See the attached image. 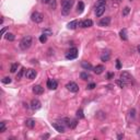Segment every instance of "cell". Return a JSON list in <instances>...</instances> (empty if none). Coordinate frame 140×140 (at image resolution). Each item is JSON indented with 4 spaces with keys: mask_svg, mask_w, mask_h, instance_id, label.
I'll return each instance as SVG.
<instances>
[{
    "mask_svg": "<svg viewBox=\"0 0 140 140\" xmlns=\"http://www.w3.org/2000/svg\"><path fill=\"white\" fill-rule=\"evenodd\" d=\"M73 5V0H61V13L64 16L69 14Z\"/></svg>",
    "mask_w": 140,
    "mask_h": 140,
    "instance_id": "1",
    "label": "cell"
},
{
    "mask_svg": "<svg viewBox=\"0 0 140 140\" xmlns=\"http://www.w3.org/2000/svg\"><path fill=\"white\" fill-rule=\"evenodd\" d=\"M32 41H33V39H32V36H30V35L24 36L20 42V48L22 50L29 49L30 47H31V45H32Z\"/></svg>",
    "mask_w": 140,
    "mask_h": 140,
    "instance_id": "2",
    "label": "cell"
},
{
    "mask_svg": "<svg viewBox=\"0 0 140 140\" xmlns=\"http://www.w3.org/2000/svg\"><path fill=\"white\" fill-rule=\"evenodd\" d=\"M120 79H122L127 86L134 84V78H132V75H130L129 72H127V71H123V72L120 73Z\"/></svg>",
    "mask_w": 140,
    "mask_h": 140,
    "instance_id": "3",
    "label": "cell"
},
{
    "mask_svg": "<svg viewBox=\"0 0 140 140\" xmlns=\"http://www.w3.org/2000/svg\"><path fill=\"white\" fill-rule=\"evenodd\" d=\"M78 57V49L75 48V47H73V48H71V49L69 50V52L66 54V58L67 59H75V58Z\"/></svg>",
    "mask_w": 140,
    "mask_h": 140,
    "instance_id": "4",
    "label": "cell"
},
{
    "mask_svg": "<svg viewBox=\"0 0 140 140\" xmlns=\"http://www.w3.org/2000/svg\"><path fill=\"white\" fill-rule=\"evenodd\" d=\"M31 19L33 22H35V23H41V22H43V20H44V16H43V14L39 12H34L31 16Z\"/></svg>",
    "mask_w": 140,
    "mask_h": 140,
    "instance_id": "5",
    "label": "cell"
},
{
    "mask_svg": "<svg viewBox=\"0 0 140 140\" xmlns=\"http://www.w3.org/2000/svg\"><path fill=\"white\" fill-rule=\"evenodd\" d=\"M52 125H53V127L57 130L58 132H60V134H64V132H65V125L62 124V123L55 122V123H53Z\"/></svg>",
    "mask_w": 140,
    "mask_h": 140,
    "instance_id": "6",
    "label": "cell"
},
{
    "mask_svg": "<svg viewBox=\"0 0 140 140\" xmlns=\"http://www.w3.org/2000/svg\"><path fill=\"white\" fill-rule=\"evenodd\" d=\"M66 88H67L68 90L70 91V92H72V93H75V92H78V91H79V86H78V84H77L75 82H69V83H67Z\"/></svg>",
    "mask_w": 140,
    "mask_h": 140,
    "instance_id": "7",
    "label": "cell"
},
{
    "mask_svg": "<svg viewBox=\"0 0 140 140\" xmlns=\"http://www.w3.org/2000/svg\"><path fill=\"white\" fill-rule=\"evenodd\" d=\"M58 86V82L54 79H48L47 80V88L50 89V90H56Z\"/></svg>",
    "mask_w": 140,
    "mask_h": 140,
    "instance_id": "8",
    "label": "cell"
},
{
    "mask_svg": "<svg viewBox=\"0 0 140 140\" xmlns=\"http://www.w3.org/2000/svg\"><path fill=\"white\" fill-rule=\"evenodd\" d=\"M36 75H37V73H36V71H35L34 69H27L25 71V77L27 79H31V80H32V79H35Z\"/></svg>",
    "mask_w": 140,
    "mask_h": 140,
    "instance_id": "9",
    "label": "cell"
},
{
    "mask_svg": "<svg viewBox=\"0 0 140 140\" xmlns=\"http://www.w3.org/2000/svg\"><path fill=\"white\" fill-rule=\"evenodd\" d=\"M78 25H80L81 27H91V26L93 25V21L88 19V20H84V21H81L79 22Z\"/></svg>",
    "mask_w": 140,
    "mask_h": 140,
    "instance_id": "10",
    "label": "cell"
},
{
    "mask_svg": "<svg viewBox=\"0 0 140 140\" xmlns=\"http://www.w3.org/2000/svg\"><path fill=\"white\" fill-rule=\"evenodd\" d=\"M31 107L36 111V109H39L42 107V104H41V102H39L38 100L34 99V100H32V102H31Z\"/></svg>",
    "mask_w": 140,
    "mask_h": 140,
    "instance_id": "11",
    "label": "cell"
},
{
    "mask_svg": "<svg viewBox=\"0 0 140 140\" xmlns=\"http://www.w3.org/2000/svg\"><path fill=\"white\" fill-rule=\"evenodd\" d=\"M105 5H100V7H96L95 8V14L96 16H103V13L105 12Z\"/></svg>",
    "mask_w": 140,
    "mask_h": 140,
    "instance_id": "12",
    "label": "cell"
},
{
    "mask_svg": "<svg viewBox=\"0 0 140 140\" xmlns=\"http://www.w3.org/2000/svg\"><path fill=\"white\" fill-rule=\"evenodd\" d=\"M33 92L36 95H41V94L44 93V88L41 86H33Z\"/></svg>",
    "mask_w": 140,
    "mask_h": 140,
    "instance_id": "13",
    "label": "cell"
},
{
    "mask_svg": "<svg viewBox=\"0 0 140 140\" xmlns=\"http://www.w3.org/2000/svg\"><path fill=\"white\" fill-rule=\"evenodd\" d=\"M111 23V18L109 16H105V18H102L100 21V25L101 26H108Z\"/></svg>",
    "mask_w": 140,
    "mask_h": 140,
    "instance_id": "14",
    "label": "cell"
},
{
    "mask_svg": "<svg viewBox=\"0 0 140 140\" xmlns=\"http://www.w3.org/2000/svg\"><path fill=\"white\" fill-rule=\"evenodd\" d=\"M109 58H111V53L109 52H104L103 54H102V56H101V60L102 61H108L109 60Z\"/></svg>",
    "mask_w": 140,
    "mask_h": 140,
    "instance_id": "15",
    "label": "cell"
},
{
    "mask_svg": "<svg viewBox=\"0 0 140 140\" xmlns=\"http://www.w3.org/2000/svg\"><path fill=\"white\" fill-rule=\"evenodd\" d=\"M25 125H26V127L27 128H30V129H32V128H34L35 127V120L34 119H26L25 120Z\"/></svg>",
    "mask_w": 140,
    "mask_h": 140,
    "instance_id": "16",
    "label": "cell"
},
{
    "mask_svg": "<svg viewBox=\"0 0 140 140\" xmlns=\"http://www.w3.org/2000/svg\"><path fill=\"white\" fill-rule=\"evenodd\" d=\"M94 73H96V75H101L102 72L104 71V66H102V65H97L95 68H94Z\"/></svg>",
    "mask_w": 140,
    "mask_h": 140,
    "instance_id": "17",
    "label": "cell"
},
{
    "mask_svg": "<svg viewBox=\"0 0 140 140\" xmlns=\"http://www.w3.org/2000/svg\"><path fill=\"white\" fill-rule=\"evenodd\" d=\"M78 21L77 20H73V21H71V22H69L68 23V29H70V30H75L77 26H78Z\"/></svg>",
    "mask_w": 140,
    "mask_h": 140,
    "instance_id": "18",
    "label": "cell"
},
{
    "mask_svg": "<svg viewBox=\"0 0 140 140\" xmlns=\"http://www.w3.org/2000/svg\"><path fill=\"white\" fill-rule=\"evenodd\" d=\"M81 66H82L83 69H86V70H91L92 69V65H91L90 62H88V61H82L81 62Z\"/></svg>",
    "mask_w": 140,
    "mask_h": 140,
    "instance_id": "19",
    "label": "cell"
},
{
    "mask_svg": "<svg viewBox=\"0 0 140 140\" xmlns=\"http://www.w3.org/2000/svg\"><path fill=\"white\" fill-rule=\"evenodd\" d=\"M119 36H120V38H122L123 41H126V39H127V33H126V30H122V31L119 32Z\"/></svg>",
    "mask_w": 140,
    "mask_h": 140,
    "instance_id": "20",
    "label": "cell"
},
{
    "mask_svg": "<svg viewBox=\"0 0 140 140\" xmlns=\"http://www.w3.org/2000/svg\"><path fill=\"white\" fill-rule=\"evenodd\" d=\"M80 78L82 80H88V79H90V75L88 72H86V71H83V72L80 73Z\"/></svg>",
    "mask_w": 140,
    "mask_h": 140,
    "instance_id": "21",
    "label": "cell"
},
{
    "mask_svg": "<svg viewBox=\"0 0 140 140\" xmlns=\"http://www.w3.org/2000/svg\"><path fill=\"white\" fill-rule=\"evenodd\" d=\"M115 83H116L118 86H120V88H125V86H127V84H126V83H125L124 81L122 80V79H118V80H116V81H115Z\"/></svg>",
    "mask_w": 140,
    "mask_h": 140,
    "instance_id": "22",
    "label": "cell"
},
{
    "mask_svg": "<svg viewBox=\"0 0 140 140\" xmlns=\"http://www.w3.org/2000/svg\"><path fill=\"white\" fill-rule=\"evenodd\" d=\"M83 10H84V3H83L82 1H79V3H78V12L82 13Z\"/></svg>",
    "mask_w": 140,
    "mask_h": 140,
    "instance_id": "23",
    "label": "cell"
},
{
    "mask_svg": "<svg viewBox=\"0 0 140 140\" xmlns=\"http://www.w3.org/2000/svg\"><path fill=\"white\" fill-rule=\"evenodd\" d=\"M5 39H8V41H10V42H12V41H14V35H13L12 33H7L5 35Z\"/></svg>",
    "mask_w": 140,
    "mask_h": 140,
    "instance_id": "24",
    "label": "cell"
},
{
    "mask_svg": "<svg viewBox=\"0 0 140 140\" xmlns=\"http://www.w3.org/2000/svg\"><path fill=\"white\" fill-rule=\"evenodd\" d=\"M18 68H19V64H12V66H11V68H10V71L12 73H14V72H16V70H18Z\"/></svg>",
    "mask_w": 140,
    "mask_h": 140,
    "instance_id": "25",
    "label": "cell"
},
{
    "mask_svg": "<svg viewBox=\"0 0 140 140\" xmlns=\"http://www.w3.org/2000/svg\"><path fill=\"white\" fill-rule=\"evenodd\" d=\"M24 71H25V69H24V68H21V70L19 71L18 75H16V80H21V78H22V75H23Z\"/></svg>",
    "mask_w": 140,
    "mask_h": 140,
    "instance_id": "26",
    "label": "cell"
},
{
    "mask_svg": "<svg viewBox=\"0 0 140 140\" xmlns=\"http://www.w3.org/2000/svg\"><path fill=\"white\" fill-rule=\"evenodd\" d=\"M129 12H130V8H129V7H125V8L123 9V12H122L123 16H126Z\"/></svg>",
    "mask_w": 140,
    "mask_h": 140,
    "instance_id": "27",
    "label": "cell"
},
{
    "mask_svg": "<svg viewBox=\"0 0 140 140\" xmlns=\"http://www.w3.org/2000/svg\"><path fill=\"white\" fill-rule=\"evenodd\" d=\"M61 123L64 125H65V126H68V127H70V119L69 118H64V119H61Z\"/></svg>",
    "mask_w": 140,
    "mask_h": 140,
    "instance_id": "28",
    "label": "cell"
},
{
    "mask_svg": "<svg viewBox=\"0 0 140 140\" xmlns=\"http://www.w3.org/2000/svg\"><path fill=\"white\" fill-rule=\"evenodd\" d=\"M5 122L0 123V132H5Z\"/></svg>",
    "mask_w": 140,
    "mask_h": 140,
    "instance_id": "29",
    "label": "cell"
},
{
    "mask_svg": "<svg viewBox=\"0 0 140 140\" xmlns=\"http://www.w3.org/2000/svg\"><path fill=\"white\" fill-rule=\"evenodd\" d=\"M77 117H79V118H83V117H84V114H83V111H82L81 108L77 111Z\"/></svg>",
    "mask_w": 140,
    "mask_h": 140,
    "instance_id": "30",
    "label": "cell"
},
{
    "mask_svg": "<svg viewBox=\"0 0 140 140\" xmlns=\"http://www.w3.org/2000/svg\"><path fill=\"white\" fill-rule=\"evenodd\" d=\"M2 83H5V84H9V83H11V78L10 77H5V78L2 79Z\"/></svg>",
    "mask_w": 140,
    "mask_h": 140,
    "instance_id": "31",
    "label": "cell"
},
{
    "mask_svg": "<svg viewBox=\"0 0 140 140\" xmlns=\"http://www.w3.org/2000/svg\"><path fill=\"white\" fill-rule=\"evenodd\" d=\"M106 3V0H97V2L95 5V8L96 7H100V5H104Z\"/></svg>",
    "mask_w": 140,
    "mask_h": 140,
    "instance_id": "32",
    "label": "cell"
},
{
    "mask_svg": "<svg viewBox=\"0 0 140 140\" xmlns=\"http://www.w3.org/2000/svg\"><path fill=\"white\" fill-rule=\"evenodd\" d=\"M46 41H47V35L43 34V35H41V36H39V42H41V43H45Z\"/></svg>",
    "mask_w": 140,
    "mask_h": 140,
    "instance_id": "33",
    "label": "cell"
},
{
    "mask_svg": "<svg viewBox=\"0 0 140 140\" xmlns=\"http://www.w3.org/2000/svg\"><path fill=\"white\" fill-rule=\"evenodd\" d=\"M77 124H78V122H77V119H73L71 120V123H70V128H75V126H77Z\"/></svg>",
    "mask_w": 140,
    "mask_h": 140,
    "instance_id": "34",
    "label": "cell"
},
{
    "mask_svg": "<svg viewBox=\"0 0 140 140\" xmlns=\"http://www.w3.org/2000/svg\"><path fill=\"white\" fill-rule=\"evenodd\" d=\"M43 34H45V35H52L53 32L49 29H45V30H43Z\"/></svg>",
    "mask_w": 140,
    "mask_h": 140,
    "instance_id": "35",
    "label": "cell"
},
{
    "mask_svg": "<svg viewBox=\"0 0 140 140\" xmlns=\"http://www.w3.org/2000/svg\"><path fill=\"white\" fill-rule=\"evenodd\" d=\"M97 117H100V118H105L106 115L104 114L103 112H99V113H97Z\"/></svg>",
    "mask_w": 140,
    "mask_h": 140,
    "instance_id": "36",
    "label": "cell"
},
{
    "mask_svg": "<svg viewBox=\"0 0 140 140\" xmlns=\"http://www.w3.org/2000/svg\"><path fill=\"white\" fill-rule=\"evenodd\" d=\"M95 83H91V84H89V86H86V88H88L89 89V90H93V89L94 88H95Z\"/></svg>",
    "mask_w": 140,
    "mask_h": 140,
    "instance_id": "37",
    "label": "cell"
},
{
    "mask_svg": "<svg viewBox=\"0 0 140 140\" xmlns=\"http://www.w3.org/2000/svg\"><path fill=\"white\" fill-rule=\"evenodd\" d=\"M135 114H136V111H135V108H132L131 111H130V116L134 118V117H135Z\"/></svg>",
    "mask_w": 140,
    "mask_h": 140,
    "instance_id": "38",
    "label": "cell"
},
{
    "mask_svg": "<svg viewBox=\"0 0 140 140\" xmlns=\"http://www.w3.org/2000/svg\"><path fill=\"white\" fill-rule=\"evenodd\" d=\"M116 67H117V69H120V60L119 59L116 60Z\"/></svg>",
    "mask_w": 140,
    "mask_h": 140,
    "instance_id": "39",
    "label": "cell"
},
{
    "mask_svg": "<svg viewBox=\"0 0 140 140\" xmlns=\"http://www.w3.org/2000/svg\"><path fill=\"white\" fill-rule=\"evenodd\" d=\"M50 5H52V8L55 9V7H56V2H55V0H50Z\"/></svg>",
    "mask_w": 140,
    "mask_h": 140,
    "instance_id": "40",
    "label": "cell"
},
{
    "mask_svg": "<svg viewBox=\"0 0 140 140\" xmlns=\"http://www.w3.org/2000/svg\"><path fill=\"white\" fill-rule=\"evenodd\" d=\"M113 77H114V73H112V72H109L108 75H107V78H108V79H112Z\"/></svg>",
    "mask_w": 140,
    "mask_h": 140,
    "instance_id": "41",
    "label": "cell"
},
{
    "mask_svg": "<svg viewBox=\"0 0 140 140\" xmlns=\"http://www.w3.org/2000/svg\"><path fill=\"white\" fill-rule=\"evenodd\" d=\"M123 138H124V134H119L117 136V139H123Z\"/></svg>",
    "mask_w": 140,
    "mask_h": 140,
    "instance_id": "42",
    "label": "cell"
},
{
    "mask_svg": "<svg viewBox=\"0 0 140 140\" xmlns=\"http://www.w3.org/2000/svg\"><path fill=\"white\" fill-rule=\"evenodd\" d=\"M42 1H43L44 3H49L50 2V0H42Z\"/></svg>",
    "mask_w": 140,
    "mask_h": 140,
    "instance_id": "43",
    "label": "cell"
},
{
    "mask_svg": "<svg viewBox=\"0 0 140 140\" xmlns=\"http://www.w3.org/2000/svg\"><path fill=\"white\" fill-rule=\"evenodd\" d=\"M48 137H49V135H45V136H43L42 138H48Z\"/></svg>",
    "mask_w": 140,
    "mask_h": 140,
    "instance_id": "44",
    "label": "cell"
},
{
    "mask_svg": "<svg viewBox=\"0 0 140 140\" xmlns=\"http://www.w3.org/2000/svg\"><path fill=\"white\" fill-rule=\"evenodd\" d=\"M5 32V29H2V31H1V34H3Z\"/></svg>",
    "mask_w": 140,
    "mask_h": 140,
    "instance_id": "45",
    "label": "cell"
},
{
    "mask_svg": "<svg viewBox=\"0 0 140 140\" xmlns=\"http://www.w3.org/2000/svg\"><path fill=\"white\" fill-rule=\"evenodd\" d=\"M138 135L140 136V128H139V129H138Z\"/></svg>",
    "mask_w": 140,
    "mask_h": 140,
    "instance_id": "46",
    "label": "cell"
},
{
    "mask_svg": "<svg viewBox=\"0 0 140 140\" xmlns=\"http://www.w3.org/2000/svg\"><path fill=\"white\" fill-rule=\"evenodd\" d=\"M138 52H139V53H140V46H139V47H138Z\"/></svg>",
    "mask_w": 140,
    "mask_h": 140,
    "instance_id": "47",
    "label": "cell"
},
{
    "mask_svg": "<svg viewBox=\"0 0 140 140\" xmlns=\"http://www.w3.org/2000/svg\"><path fill=\"white\" fill-rule=\"evenodd\" d=\"M118 1H120V0H118Z\"/></svg>",
    "mask_w": 140,
    "mask_h": 140,
    "instance_id": "48",
    "label": "cell"
},
{
    "mask_svg": "<svg viewBox=\"0 0 140 140\" xmlns=\"http://www.w3.org/2000/svg\"><path fill=\"white\" fill-rule=\"evenodd\" d=\"M130 1H131V0H130Z\"/></svg>",
    "mask_w": 140,
    "mask_h": 140,
    "instance_id": "49",
    "label": "cell"
}]
</instances>
